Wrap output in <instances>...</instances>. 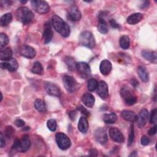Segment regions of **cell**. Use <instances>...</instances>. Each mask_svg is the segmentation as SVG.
<instances>
[{"instance_id": "obj_24", "label": "cell", "mask_w": 157, "mask_h": 157, "mask_svg": "<svg viewBox=\"0 0 157 157\" xmlns=\"http://www.w3.org/2000/svg\"><path fill=\"white\" fill-rule=\"evenodd\" d=\"M98 30L102 34H107L108 33V26L106 21L104 17H99L98 24Z\"/></svg>"}, {"instance_id": "obj_44", "label": "cell", "mask_w": 157, "mask_h": 157, "mask_svg": "<svg viewBox=\"0 0 157 157\" xmlns=\"http://www.w3.org/2000/svg\"><path fill=\"white\" fill-rule=\"evenodd\" d=\"M156 131H157V126L155 124L154 126H153L148 131V134L150 136H153L156 133Z\"/></svg>"}, {"instance_id": "obj_4", "label": "cell", "mask_w": 157, "mask_h": 157, "mask_svg": "<svg viewBox=\"0 0 157 157\" xmlns=\"http://www.w3.org/2000/svg\"><path fill=\"white\" fill-rule=\"evenodd\" d=\"M120 95L128 105H132L136 103L137 96L128 86H123L120 90Z\"/></svg>"}, {"instance_id": "obj_18", "label": "cell", "mask_w": 157, "mask_h": 157, "mask_svg": "<svg viewBox=\"0 0 157 157\" xmlns=\"http://www.w3.org/2000/svg\"><path fill=\"white\" fill-rule=\"evenodd\" d=\"M44 30L43 33V39L45 44L49 43L53 37V31L51 28L49 22H47L44 25Z\"/></svg>"}, {"instance_id": "obj_27", "label": "cell", "mask_w": 157, "mask_h": 157, "mask_svg": "<svg viewBox=\"0 0 157 157\" xmlns=\"http://www.w3.org/2000/svg\"><path fill=\"white\" fill-rule=\"evenodd\" d=\"M88 122L86 118L85 117H81L78 123V130L82 133H85L88 131Z\"/></svg>"}, {"instance_id": "obj_5", "label": "cell", "mask_w": 157, "mask_h": 157, "mask_svg": "<svg viewBox=\"0 0 157 157\" xmlns=\"http://www.w3.org/2000/svg\"><path fill=\"white\" fill-rule=\"evenodd\" d=\"M79 42L82 45L89 48H93L96 44L94 36L88 31H85L80 33L79 36Z\"/></svg>"}, {"instance_id": "obj_11", "label": "cell", "mask_w": 157, "mask_h": 157, "mask_svg": "<svg viewBox=\"0 0 157 157\" xmlns=\"http://www.w3.org/2000/svg\"><path fill=\"white\" fill-rule=\"evenodd\" d=\"M0 66L2 69H7L10 72H14L17 70L18 67V63L16 59L11 58L10 59L1 63Z\"/></svg>"}, {"instance_id": "obj_38", "label": "cell", "mask_w": 157, "mask_h": 157, "mask_svg": "<svg viewBox=\"0 0 157 157\" xmlns=\"http://www.w3.org/2000/svg\"><path fill=\"white\" fill-rule=\"evenodd\" d=\"M15 132V129L12 126H7L5 129V136L9 139L10 138Z\"/></svg>"}, {"instance_id": "obj_43", "label": "cell", "mask_w": 157, "mask_h": 157, "mask_svg": "<svg viewBox=\"0 0 157 157\" xmlns=\"http://www.w3.org/2000/svg\"><path fill=\"white\" fill-rule=\"evenodd\" d=\"M109 23L110 26L113 28H119L120 25L116 22V21L114 19H110L109 20Z\"/></svg>"}, {"instance_id": "obj_42", "label": "cell", "mask_w": 157, "mask_h": 157, "mask_svg": "<svg viewBox=\"0 0 157 157\" xmlns=\"http://www.w3.org/2000/svg\"><path fill=\"white\" fill-rule=\"evenodd\" d=\"M77 108H78V110H80L82 113L85 115L86 117L89 116V112L85 107H83L82 105H79Z\"/></svg>"}, {"instance_id": "obj_25", "label": "cell", "mask_w": 157, "mask_h": 157, "mask_svg": "<svg viewBox=\"0 0 157 157\" xmlns=\"http://www.w3.org/2000/svg\"><path fill=\"white\" fill-rule=\"evenodd\" d=\"M137 72L139 78L141 79L142 81H143L144 82H147L148 81L149 75L145 67L142 66H139L137 67Z\"/></svg>"}, {"instance_id": "obj_8", "label": "cell", "mask_w": 157, "mask_h": 157, "mask_svg": "<svg viewBox=\"0 0 157 157\" xmlns=\"http://www.w3.org/2000/svg\"><path fill=\"white\" fill-rule=\"evenodd\" d=\"M63 82L64 88L69 93H72L75 91L77 83L74 77L67 75H64L63 78Z\"/></svg>"}, {"instance_id": "obj_12", "label": "cell", "mask_w": 157, "mask_h": 157, "mask_svg": "<svg viewBox=\"0 0 157 157\" xmlns=\"http://www.w3.org/2000/svg\"><path fill=\"white\" fill-rule=\"evenodd\" d=\"M94 137L96 141L101 145H104L107 142V134L106 130L102 128H99L96 130L94 132Z\"/></svg>"}, {"instance_id": "obj_35", "label": "cell", "mask_w": 157, "mask_h": 157, "mask_svg": "<svg viewBox=\"0 0 157 157\" xmlns=\"http://www.w3.org/2000/svg\"><path fill=\"white\" fill-rule=\"evenodd\" d=\"M134 139V124L132 123L130 126V130H129V137H128V145L130 146Z\"/></svg>"}, {"instance_id": "obj_21", "label": "cell", "mask_w": 157, "mask_h": 157, "mask_svg": "<svg viewBox=\"0 0 157 157\" xmlns=\"http://www.w3.org/2000/svg\"><path fill=\"white\" fill-rule=\"evenodd\" d=\"M142 55L145 59L153 63H156L157 57L156 53L155 52L144 50L142 52Z\"/></svg>"}, {"instance_id": "obj_19", "label": "cell", "mask_w": 157, "mask_h": 157, "mask_svg": "<svg viewBox=\"0 0 157 157\" xmlns=\"http://www.w3.org/2000/svg\"><path fill=\"white\" fill-rule=\"evenodd\" d=\"M112 69V63L108 59H104L101 61L99 66L100 72L102 75H106L110 73Z\"/></svg>"}, {"instance_id": "obj_37", "label": "cell", "mask_w": 157, "mask_h": 157, "mask_svg": "<svg viewBox=\"0 0 157 157\" xmlns=\"http://www.w3.org/2000/svg\"><path fill=\"white\" fill-rule=\"evenodd\" d=\"M8 43H9L8 36L4 33H1V34H0V47H1V48L5 47L6 45H7Z\"/></svg>"}, {"instance_id": "obj_52", "label": "cell", "mask_w": 157, "mask_h": 157, "mask_svg": "<svg viewBox=\"0 0 157 157\" xmlns=\"http://www.w3.org/2000/svg\"><path fill=\"white\" fill-rule=\"evenodd\" d=\"M20 2H21V3H23V4H25V3H26V2H27V1H20Z\"/></svg>"}, {"instance_id": "obj_31", "label": "cell", "mask_w": 157, "mask_h": 157, "mask_svg": "<svg viewBox=\"0 0 157 157\" xmlns=\"http://www.w3.org/2000/svg\"><path fill=\"white\" fill-rule=\"evenodd\" d=\"M120 46L121 48L124 50H126L129 47L130 45V39L128 36L123 35L120 38L119 41Z\"/></svg>"}, {"instance_id": "obj_51", "label": "cell", "mask_w": 157, "mask_h": 157, "mask_svg": "<svg viewBox=\"0 0 157 157\" xmlns=\"http://www.w3.org/2000/svg\"><path fill=\"white\" fill-rule=\"evenodd\" d=\"M129 156H137V153H136V151H134L133 152H132L129 155Z\"/></svg>"}, {"instance_id": "obj_45", "label": "cell", "mask_w": 157, "mask_h": 157, "mask_svg": "<svg viewBox=\"0 0 157 157\" xmlns=\"http://www.w3.org/2000/svg\"><path fill=\"white\" fill-rule=\"evenodd\" d=\"M5 145H6L5 139H4L2 134L1 133V134H0V146H1V148H3Z\"/></svg>"}, {"instance_id": "obj_54", "label": "cell", "mask_w": 157, "mask_h": 157, "mask_svg": "<svg viewBox=\"0 0 157 157\" xmlns=\"http://www.w3.org/2000/svg\"><path fill=\"white\" fill-rule=\"evenodd\" d=\"M30 129V128L29 127H28V128H27V129ZM26 128H23V130H26Z\"/></svg>"}, {"instance_id": "obj_15", "label": "cell", "mask_w": 157, "mask_h": 157, "mask_svg": "<svg viewBox=\"0 0 157 157\" xmlns=\"http://www.w3.org/2000/svg\"><path fill=\"white\" fill-rule=\"evenodd\" d=\"M44 88L48 94L53 96H59L61 94L59 88L55 84L51 82H45Z\"/></svg>"}, {"instance_id": "obj_22", "label": "cell", "mask_w": 157, "mask_h": 157, "mask_svg": "<svg viewBox=\"0 0 157 157\" xmlns=\"http://www.w3.org/2000/svg\"><path fill=\"white\" fill-rule=\"evenodd\" d=\"M121 116L126 121L130 122L136 121L137 115L132 111L129 110H124L121 112Z\"/></svg>"}, {"instance_id": "obj_36", "label": "cell", "mask_w": 157, "mask_h": 157, "mask_svg": "<svg viewBox=\"0 0 157 157\" xmlns=\"http://www.w3.org/2000/svg\"><path fill=\"white\" fill-rule=\"evenodd\" d=\"M47 128H48V129L51 131H55L56 129V126H57V123L55 120L54 119H50L49 120L47 121Z\"/></svg>"}, {"instance_id": "obj_23", "label": "cell", "mask_w": 157, "mask_h": 157, "mask_svg": "<svg viewBox=\"0 0 157 157\" xmlns=\"http://www.w3.org/2000/svg\"><path fill=\"white\" fill-rule=\"evenodd\" d=\"M143 18V15L141 13H134L129 15L126 21L130 25H135L138 23L139 21H141V20Z\"/></svg>"}, {"instance_id": "obj_1", "label": "cell", "mask_w": 157, "mask_h": 157, "mask_svg": "<svg viewBox=\"0 0 157 157\" xmlns=\"http://www.w3.org/2000/svg\"><path fill=\"white\" fill-rule=\"evenodd\" d=\"M52 23L54 29L62 36L67 37L70 34L69 25L58 15H54L52 18Z\"/></svg>"}, {"instance_id": "obj_53", "label": "cell", "mask_w": 157, "mask_h": 157, "mask_svg": "<svg viewBox=\"0 0 157 157\" xmlns=\"http://www.w3.org/2000/svg\"><path fill=\"white\" fill-rule=\"evenodd\" d=\"M1 101H2V93H1Z\"/></svg>"}, {"instance_id": "obj_30", "label": "cell", "mask_w": 157, "mask_h": 157, "mask_svg": "<svg viewBox=\"0 0 157 157\" xmlns=\"http://www.w3.org/2000/svg\"><path fill=\"white\" fill-rule=\"evenodd\" d=\"M13 17L11 13H6L1 16L0 18V25L1 26L4 27L7 26L12 20Z\"/></svg>"}, {"instance_id": "obj_48", "label": "cell", "mask_w": 157, "mask_h": 157, "mask_svg": "<svg viewBox=\"0 0 157 157\" xmlns=\"http://www.w3.org/2000/svg\"><path fill=\"white\" fill-rule=\"evenodd\" d=\"M69 117L71 120H74L76 117V112L75 111H71L69 112Z\"/></svg>"}, {"instance_id": "obj_33", "label": "cell", "mask_w": 157, "mask_h": 157, "mask_svg": "<svg viewBox=\"0 0 157 157\" xmlns=\"http://www.w3.org/2000/svg\"><path fill=\"white\" fill-rule=\"evenodd\" d=\"M98 82L95 78H90L88 82L87 88L90 91H94L98 86Z\"/></svg>"}, {"instance_id": "obj_39", "label": "cell", "mask_w": 157, "mask_h": 157, "mask_svg": "<svg viewBox=\"0 0 157 157\" xmlns=\"http://www.w3.org/2000/svg\"><path fill=\"white\" fill-rule=\"evenodd\" d=\"M157 110L156 108H154L151 111L150 116V123L151 124H155L156 123V118H157Z\"/></svg>"}, {"instance_id": "obj_34", "label": "cell", "mask_w": 157, "mask_h": 157, "mask_svg": "<svg viewBox=\"0 0 157 157\" xmlns=\"http://www.w3.org/2000/svg\"><path fill=\"white\" fill-rule=\"evenodd\" d=\"M65 62L66 63V64L67 65L68 67L71 69V70H74L75 69V66H76V63L74 61V59L71 58V57H66L65 58Z\"/></svg>"}, {"instance_id": "obj_49", "label": "cell", "mask_w": 157, "mask_h": 157, "mask_svg": "<svg viewBox=\"0 0 157 157\" xmlns=\"http://www.w3.org/2000/svg\"><path fill=\"white\" fill-rule=\"evenodd\" d=\"M94 153H98V151H97L96 150H94V149H91V150H90V155H91V156H96V155L94 154Z\"/></svg>"}, {"instance_id": "obj_29", "label": "cell", "mask_w": 157, "mask_h": 157, "mask_svg": "<svg viewBox=\"0 0 157 157\" xmlns=\"http://www.w3.org/2000/svg\"><path fill=\"white\" fill-rule=\"evenodd\" d=\"M102 120L104 122L107 124H113L117 121V116L115 113L112 112L109 114H104L103 115Z\"/></svg>"}, {"instance_id": "obj_6", "label": "cell", "mask_w": 157, "mask_h": 157, "mask_svg": "<svg viewBox=\"0 0 157 157\" xmlns=\"http://www.w3.org/2000/svg\"><path fill=\"white\" fill-rule=\"evenodd\" d=\"M31 4L33 9L38 13L45 14L50 10V6L45 1L33 0L31 1Z\"/></svg>"}, {"instance_id": "obj_10", "label": "cell", "mask_w": 157, "mask_h": 157, "mask_svg": "<svg viewBox=\"0 0 157 157\" xmlns=\"http://www.w3.org/2000/svg\"><path fill=\"white\" fill-rule=\"evenodd\" d=\"M82 17V13L79 9L75 5L71 6L68 10L67 13V17L71 21H77L80 20Z\"/></svg>"}, {"instance_id": "obj_16", "label": "cell", "mask_w": 157, "mask_h": 157, "mask_svg": "<svg viewBox=\"0 0 157 157\" xmlns=\"http://www.w3.org/2000/svg\"><path fill=\"white\" fill-rule=\"evenodd\" d=\"M20 53L21 56L28 59H33L36 55V50L31 46L23 45L20 48Z\"/></svg>"}, {"instance_id": "obj_9", "label": "cell", "mask_w": 157, "mask_h": 157, "mask_svg": "<svg viewBox=\"0 0 157 157\" xmlns=\"http://www.w3.org/2000/svg\"><path fill=\"white\" fill-rule=\"evenodd\" d=\"M75 69L80 75V76L84 78H86L91 75V69L89 64L85 62H78L76 63Z\"/></svg>"}, {"instance_id": "obj_3", "label": "cell", "mask_w": 157, "mask_h": 157, "mask_svg": "<svg viewBox=\"0 0 157 157\" xmlns=\"http://www.w3.org/2000/svg\"><path fill=\"white\" fill-rule=\"evenodd\" d=\"M31 146V140L28 135L25 134L22 136L20 139H16L14 140L12 148L17 151L24 153L26 152Z\"/></svg>"}, {"instance_id": "obj_13", "label": "cell", "mask_w": 157, "mask_h": 157, "mask_svg": "<svg viewBox=\"0 0 157 157\" xmlns=\"http://www.w3.org/2000/svg\"><path fill=\"white\" fill-rule=\"evenodd\" d=\"M148 118V112L147 109H142L139 115H137L136 118V123L137 125L139 128H143L147 123V120Z\"/></svg>"}, {"instance_id": "obj_50", "label": "cell", "mask_w": 157, "mask_h": 157, "mask_svg": "<svg viewBox=\"0 0 157 157\" xmlns=\"http://www.w3.org/2000/svg\"><path fill=\"white\" fill-rule=\"evenodd\" d=\"M148 4H149V2L148 1H145L144 4H143L142 5V8H144V7H147L148 6Z\"/></svg>"}, {"instance_id": "obj_47", "label": "cell", "mask_w": 157, "mask_h": 157, "mask_svg": "<svg viewBox=\"0 0 157 157\" xmlns=\"http://www.w3.org/2000/svg\"><path fill=\"white\" fill-rule=\"evenodd\" d=\"M131 85H132V86H134V87L137 86L139 85V82H138V81H137L136 78H132V79L131 80Z\"/></svg>"}, {"instance_id": "obj_46", "label": "cell", "mask_w": 157, "mask_h": 157, "mask_svg": "<svg viewBox=\"0 0 157 157\" xmlns=\"http://www.w3.org/2000/svg\"><path fill=\"white\" fill-rule=\"evenodd\" d=\"M0 4H1V7H4V6L10 5L11 1H1Z\"/></svg>"}, {"instance_id": "obj_28", "label": "cell", "mask_w": 157, "mask_h": 157, "mask_svg": "<svg viewBox=\"0 0 157 157\" xmlns=\"http://www.w3.org/2000/svg\"><path fill=\"white\" fill-rule=\"evenodd\" d=\"M35 109L39 112L44 113L47 111V105L45 102L40 99H37L34 102Z\"/></svg>"}, {"instance_id": "obj_32", "label": "cell", "mask_w": 157, "mask_h": 157, "mask_svg": "<svg viewBox=\"0 0 157 157\" xmlns=\"http://www.w3.org/2000/svg\"><path fill=\"white\" fill-rule=\"evenodd\" d=\"M31 72L34 74L41 75L43 73V67L40 63L39 61H36L34 63L33 66L31 68Z\"/></svg>"}, {"instance_id": "obj_40", "label": "cell", "mask_w": 157, "mask_h": 157, "mask_svg": "<svg viewBox=\"0 0 157 157\" xmlns=\"http://www.w3.org/2000/svg\"><path fill=\"white\" fill-rule=\"evenodd\" d=\"M140 142L142 145H147L150 142V139L147 136H143L141 137Z\"/></svg>"}, {"instance_id": "obj_2", "label": "cell", "mask_w": 157, "mask_h": 157, "mask_svg": "<svg viewBox=\"0 0 157 157\" xmlns=\"http://www.w3.org/2000/svg\"><path fill=\"white\" fill-rule=\"evenodd\" d=\"M15 16L19 21L22 23L23 25H27L32 21L34 15L28 7H20L17 10Z\"/></svg>"}, {"instance_id": "obj_26", "label": "cell", "mask_w": 157, "mask_h": 157, "mask_svg": "<svg viewBox=\"0 0 157 157\" xmlns=\"http://www.w3.org/2000/svg\"><path fill=\"white\" fill-rule=\"evenodd\" d=\"M12 50L10 47H6L1 49L0 59L1 61H6L12 58Z\"/></svg>"}, {"instance_id": "obj_17", "label": "cell", "mask_w": 157, "mask_h": 157, "mask_svg": "<svg viewBox=\"0 0 157 157\" xmlns=\"http://www.w3.org/2000/svg\"><path fill=\"white\" fill-rule=\"evenodd\" d=\"M109 135L111 139L117 143H123L124 137L121 132L117 128H111L109 129Z\"/></svg>"}, {"instance_id": "obj_20", "label": "cell", "mask_w": 157, "mask_h": 157, "mask_svg": "<svg viewBox=\"0 0 157 157\" xmlns=\"http://www.w3.org/2000/svg\"><path fill=\"white\" fill-rule=\"evenodd\" d=\"M82 101L86 107H92L94 105L95 99L91 93H85L82 97Z\"/></svg>"}, {"instance_id": "obj_41", "label": "cell", "mask_w": 157, "mask_h": 157, "mask_svg": "<svg viewBox=\"0 0 157 157\" xmlns=\"http://www.w3.org/2000/svg\"><path fill=\"white\" fill-rule=\"evenodd\" d=\"M14 124H15L17 126H18V127H23V126L25 125V121H24L23 120H21V119H17V120L14 121Z\"/></svg>"}, {"instance_id": "obj_7", "label": "cell", "mask_w": 157, "mask_h": 157, "mask_svg": "<svg viewBox=\"0 0 157 157\" xmlns=\"http://www.w3.org/2000/svg\"><path fill=\"white\" fill-rule=\"evenodd\" d=\"M55 139L56 144L60 149L66 150L71 147V140L66 134L63 132H58L56 134Z\"/></svg>"}, {"instance_id": "obj_14", "label": "cell", "mask_w": 157, "mask_h": 157, "mask_svg": "<svg viewBox=\"0 0 157 157\" xmlns=\"http://www.w3.org/2000/svg\"><path fill=\"white\" fill-rule=\"evenodd\" d=\"M97 94L102 99H105L109 96L108 85L105 82L101 80L98 83V86L96 88Z\"/></svg>"}]
</instances>
